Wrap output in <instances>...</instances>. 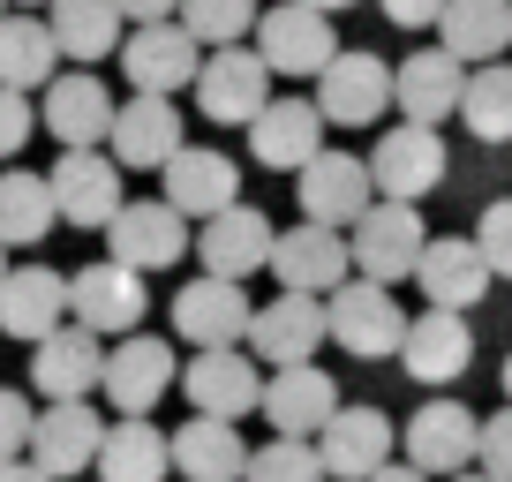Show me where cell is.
<instances>
[{
    "label": "cell",
    "instance_id": "6da1fadb",
    "mask_svg": "<svg viewBox=\"0 0 512 482\" xmlns=\"http://www.w3.org/2000/svg\"><path fill=\"white\" fill-rule=\"evenodd\" d=\"M294 196H302V219L339 226V234H354V226H362L369 211L384 204V189H377V174H369V159H354V151H317V159L294 174Z\"/></svg>",
    "mask_w": 512,
    "mask_h": 482
},
{
    "label": "cell",
    "instance_id": "7a4b0ae2",
    "mask_svg": "<svg viewBox=\"0 0 512 482\" xmlns=\"http://www.w3.org/2000/svg\"><path fill=\"white\" fill-rule=\"evenodd\" d=\"M407 467H422L430 482H452L467 467H482V415H467L460 400H422L400 430Z\"/></svg>",
    "mask_w": 512,
    "mask_h": 482
},
{
    "label": "cell",
    "instance_id": "3957f363",
    "mask_svg": "<svg viewBox=\"0 0 512 482\" xmlns=\"http://www.w3.org/2000/svg\"><path fill=\"white\" fill-rule=\"evenodd\" d=\"M354 279H377V287H400V279L422 272V249H430V226H422V204H392L384 196L362 226H354Z\"/></svg>",
    "mask_w": 512,
    "mask_h": 482
},
{
    "label": "cell",
    "instance_id": "277c9868",
    "mask_svg": "<svg viewBox=\"0 0 512 482\" xmlns=\"http://www.w3.org/2000/svg\"><path fill=\"white\" fill-rule=\"evenodd\" d=\"M196 249L189 211H174L166 196H128V211L106 226V257L128 264V272H166Z\"/></svg>",
    "mask_w": 512,
    "mask_h": 482
},
{
    "label": "cell",
    "instance_id": "5b68a950",
    "mask_svg": "<svg viewBox=\"0 0 512 482\" xmlns=\"http://www.w3.org/2000/svg\"><path fill=\"white\" fill-rule=\"evenodd\" d=\"M256 53L272 61V76H324L347 46H339V31H332L324 8L279 0V8H264V23H256Z\"/></svg>",
    "mask_w": 512,
    "mask_h": 482
},
{
    "label": "cell",
    "instance_id": "8992f818",
    "mask_svg": "<svg viewBox=\"0 0 512 482\" xmlns=\"http://www.w3.org/2000/svg\"><path fill=\"white\" fill-rule=\"evenodd\" d=\"M317 106L332 129H369V121H384V106H400V68H384L369 46H347L317 76Z\"/></svg>",
    "mask_w": 512,
    "mask_h": 482
},
{
    "label": "cell",
    "instance_id": "52a82bcc",
    "mask_svg": "<svg viewBox=\"0 0 512 482\" xmlns=\"http://www.w3.org/2000/svg\"><path fill=\"white\" fill-rule=\"evenodd\" d=\"M324 339H332V302H324V294H287L279 287L272 302L256 309L249 354L272 362V370H302V362H317Z\"/></svg>",
    "mask_w": 512,
    "mask_h": 482
},
{
    "label": "cell",
    "instance_id": "ba28073f",
    "mask_svg": "<svg viewBox=\"0 0 512 482\" xmlns=\"http://www.w3.org/2000/svg\"><path fill=\"white\" fill-rule=\"evenodd\" d=\"M196 106H204V121H219V129H256V113L272 106V61L256 46L211 53L204 76H196Z\"/></svg>",
    "mask_w": 512,
    "mask_h": 482
},
{
    "label": "cell",
    "instance_id": "9c48e42d",
    "mask_svg": "<svg viewBox=\"0 0 512 482\" xmlns=\"http://www.w3.org/2000/svg\"><path fill=\"white\" fill-rule=\"evenodd\" d=\"M181 392H189L196 415H219V422L264 415V362L249 347H204L181 370Z\"/></svg>",
    "mask_w": 512,
    "mask_h": 482
},
{
    "label": "cell",
    "instance_id": "30bf717a",
    "mask_svg": "<svg viewBox=\"0 0 512 482\" xmlns=\"http://www.w3.org/2000/svg\"><path fill=\"white\" fill-rule=\"evenodd\" d=\"M272 279H279L287 294H324V302H332V294L354 279V241L339 234V226L302 219V226H287V234H279Z\"/></svg>",
    "mask_w": 512,
    "mask_h": 482
},
{
    "label": "cell",
    "instance_id": "8fae6325",
    "mask_svg": "<svg viewBox=\"0 0 512 482\" xmlns=\"http://www.w3.org/2000/svg\"><path fill=\"white\" fill-rule=\"evenodd\" d=\"M407 309L392 302V287H377V279H347V287L332 294V339L354 354V362H384V354L407 347Z\"/></svg>",
    "mask_w": 512,
    "mask_h": 482
},
{
    "label": "cell",
    "instance_id": "7c38bea8",
    "mask_svg": "<svg viewBox=\"0 0 512 482\" xmlns=\"http://www.w3.org/2000/svg\"><path fill=\"white\" fill-rule=\"evenodd\" d=\"M61 324H76V279L53 272V264H16L8 287H0V332L38 347V339H53Z\"/></svg>",
    "mask_w": 512,
    "mask_h": 482
},
{
    "label": "cell",
    "instance_id": "4fadbf2b",
    "mask_svg": "<svg viewBox=\"0 0 512 482\" xmlns=\"http://www.w3.org/2000/svg\"><path fill=\"white\" fill-rule=\"evenodd\" d=\"M174 332H181V339H196V354H204V347H249V332H256V302L241 294V279H211V272H196L189 287L174 294Z\"/></svg>",
    "mask_w": 512,
    "mask_h": 482
},
{
    "label": "cell",
    "instance_id": "5bb4252c",
    "mask_svg": "<svg viewBox=\"0 0 512 482\" xmlns=\"http://www.w3.org/2000/svg\"><path fill=\"white\" fill-rule=\"evenodd\" d=\"M204 61L211 53L189 38V23H136L128 46H121V76L136 83V91H151V98H174L181 83H196Z\"/></svg>",
    "mask_w": 512,
    "mask_h": 482
},
{
    "label": "cell",
    "instance_id": "9a60e30c",
    "mask_svg": "<svg viewBox=\"0 0 512 482\" xmlns=\"http://www.w3.org/2000/svg\"><path fill=\"white\" fill-rule=\"evenodd\" d=\"M128 166L113 159V151H61V166H53V196H61V219L83 226V234H106L113 219L128 211V189H121Z\"/></svg>",
    "mask_w": 512,
    "mask_h": 482
},
{
    "label": "cell",
    "instance_id": "2e32d148",
    "mask_svg": "<svg viewBox=\"0 0 512 482\" xmlns=\"http://www.w3.org/2000/svg\"><path fill=\"white\" fill-rule=\"evenodd\" d=\"M181 385V362L159 332H128L121 347L106 354V407L113 415H151L166 392Z\"/></svg>",
    "mask_w": 512,
    "mask_h": 482
},
{
    "label": "cell",
    "instance_id": "e0dca14e",
    "mask_svg": "<svg viewBox=\"0 0 512 482\" xmlns=\"http://www.w3.org/2000/svg\"><path fill=\"white\" fill-rule=\"evenodd\" d=\"M113 98H106V83L91 76V68H68V76H53L46 83V98H38V121H46V136L61 151H98L113 136Z\"/></svg>",
    "mask_w": 512,
    "mask_h": 482
},
{
    "label": "cell",
    "instance_id": "ac0fdd59",
    "mask_svg": "<svg viewBox=\"0 0 512 482\" xmlns=\"http://www.w3.org/2000/svg\"><path fill=\"white\" fill-rule=\"evenodd\" d=\"M106 354L113 347L91 324H61L53 339L31 347V385L46 392V400H91V392H106Z\"/></svg>",
    "mask_w": 512,
    "mask_h": 482
},
{
    "label": "cell",
    "instance_id": "d6986e66",
    "mask_svg": "<svg viewBox=\"0 0 512 482\" xmlns=\"http://www.w3.org/2000/svg\"><path fill=\"white\" fill-rule=\"evenodd\" d=\"M369 174L392 204H422V196L445 181V136L422 129V121H400V129H384L377 151H369Z\"/></svg>",
    "mask_w": 512,
    "mask_h": 482
},
{
    "label": "cell",
    "instance_id": "ffe728a7",
    "mask_svg": "<svg viewBox=\"0 0 512 482\" xmlns=\"http://www.w3.org/2000/svg\"><path fill=\"white\" fill-rule=\"evenodd\" d=\"M106 430H113V422L98 415L91 400H46V415H38V437H31V460L46 467L53 482L91 475L98 452H106Z\"/></svg>",
    "mask_w": 512,
    "mask_h": 482
},
{
    "label": "cell",
    "instance_id": "44dd1931",
    "mask_svg": "<svg viewBox=\"0 0 512 482\" xmlns=\"http://www.w3.org/2000/svg\"><path fill=\"white\" fill-rule=\"evenodd\" d=\"M106 151L121 166H136V174H151V166H174L181 151H189V136H181V113H174V98H151V91H136L121 113H113V136H106Z\"/></svg>",
    "mask_w": 512,
    "mask_h": 482
},
{
    "label": "cell",
    "instance_id": "7402d4cb",
    "mask_svg": "<svg viewBox=\"0 0 512 482\" xmlns=\"http://www.w3.org/2000/svg\"><path fill=\"white\" fill-rule=\"evenodd\" d=\"M339 385L332 370H317V362H302V370H272V385H264V422H272V437H309L317 445L324 430H332L339 415Z\"/></svg>",
    "mask_w": 512,
    "mask_h": 482
},
{
    "label": "cell",
    "instance_id": "603a6c76",
    "mask_svg": "<svg viewBox=\"0 0 512 482\" xmlns=\"http://www.w3.org/2000/svg\"><path fill=\"white\" fill-rule=\"evenodd\" d=\"M272 249H279V234H272V219H264L256 204H234V211H219V219L196 226V257H204L211 279H249V272H264V264H272Z\"/></svg>",
    "mask_w": 512,
    "mask_h": 482
},
{
    "label": "cell",
    "instance_id": "cb8c5ba5",
    "mask_svg": "<svg viewBox=\"0 0 512 482\" xmlns=\"http://www.w3.org/2000/svg\"><path fill=\"white\" fill-rule=\"evenodd\" d=\"M415 287L430 294V309H475L482 294L497 287V272H490V257H482L475 234H430Z\"/></svg>",
    "mask_w": 512,
    "mask_h": 482
},
{
    "label": "cell",
    "instance_id": "d4e9b609",
    "mask_svg": "<svg viewBox=\"0 0 512 482\" xmlns=\"http://www.w3.org/2000/svg\"><path fill=\"white\" fill-rule=\"evenodd\" d=\"M467 362H475V332H467V309H422L407 324V347H400V370L415 385H460Z\"/></svg>",
    "mask_w": 512,
    "mask_h": 482
},
{
    "label": "cell",
    "instance_id": "484cf974",
    "mask_svg": "<svg viewBox=\"0 0 512 482\" xmlns=\"http://www.w3.org/2000/svg\"><path fill=\"white\" fill-rule=\"evenodd\" d=\"M68 279H76V324H91L98 339H128L144 324V272L98 257V264H83V272H68Z\"/></svg>",
    "mask_w": 512,
    "mask_h": 482
},
{
    "label": "cell",
    "instance_id": "4316f807",
    "mask_svg": "<svg viewBox=\"0 0 512 482\" xmlns=\"http://www.w3.org/2000/svg\"><path fill=\"white\" fill-rule=\"evenodd\" d=\"M467 76H475V68H467L460 53H445V46L407 53L400 61V121H422V129L452 121V113L467 106Z\"/></svg>",
    "mask_w": 512,
    "mask_h": 482
},
{
    "label": "cell",
    "instance_id": "83f0119b",
    "mask_svg": "<svg viewBox=\"0 0 512 482\" xmlns=\"http://www.w3.org/2000/svg\"><path fill=\"white\" fill-rule=\"evenodd\" d=\"M249 151H256V166H272V174H302L324 151V106L317 98H272L249 129Z\"/></svg>",
    "mask_w": 512,
    "mask_h": 482
},
{
    "label": "cell",
    "instance_id": "f1b7e54d",
    "mask_svg": "<svg viewBox=\"0 0 512 482\" xmlns=\"http://www.w3.org/2000/svg\"><path fill=\"white\" fill-rule=\"evenodd\" d=\"M317 452L332 482H369L392 467V422H384V407H339L332 430L317 437Z\"/></svg>",
    "mask_w": 512,
    "mask_h": 482
},
{
    "label": "cell",
    "instance_id": "f546056e",
    "mask_svg": "<svg viewBox=\"0 0 512 482\" xmlns=\"http://www.w3.org/2000/svg\"><path fill=\"white\" fill-rule=\"evenodd\" d=\"M159 181H166V204H174V211H189L196 226L241 204V166L226 159V151H211V144H189V151H181V159L166 166Z\"/></svg>",
    "mask_w": 512,
    "mask_h": 482
},
{
    "label": "cell",
    "instance_id": "4dcf8cb0",
    "mask_svg": "<svg viewBox=\"0 0 512 482\" xmlns=\"http://www.w3.org/2000/svg\"><path fill=\"white\" fill-rule=\"evenodd\" d=\"M249 460H256V445L219 415H189L174 430V475L181 482H249Z\"/></svg>",
    "mask_w": 512,
    "mask_h": 482
},
{
    "label": "cell",
    "instance_id": "1f68e13d",
    "mask_svg": "<svg viewBox=\"0 0 512 482\" xmlns=\"http://www.w3.org/2000/svg\"><path fill=\"white\" fill-rule=\"evenodd\" d=\"M46 23H53V38H61V53L76 68H98L106 53L128 46V31H136V23L121 16V0H53Z\"/></svg>",
    "mask_w": 512,
    "mask_h": 482
},
{
    "label": "cell",
    "instance_id": "d6a6232c",
    "mask_svg": "<svg viewBox=\"0 0 512 482\" xmlns=\"http://www.w3.org/2000/svg\"><path fill=\"white\" fill-rule=\"evenodd\" d=\"M174 475V430H159L151 415H121L98 452V482H166Z\"/></svg>",
    "mask_w": 512,
    "mask_h": 482
},
{
    "label": "cell",
    "instance_id": "836d02e7",
    "mask_svg": "<svg viewBox=\"0 0 512 482\" xmlns=\"http://www.w3.org/2000/svg\"><path fill=\"white\" fill-rule=\"evenodd\" d=\"M61 38H53V23L46 16H31V8H16V16L0 23V83H8V91H46L53 76H61Z\"/></svg>",
    "mask_w": 512,
    "mask_h": 482
},
{
    "label": "cell",
    "instance_id": "e575fe53",
    "mask_svg": "<svg viewBox=\"0 0 512 482\" xmlns=\"http://www.w3.org/2000/svg\"><path fill=\"white\" fill-rule=\"evenodd\" d=\"M437 46L460 53L467 68H490L512 53V0H452L437 23Z\"/></svg>",
    "mask_w": 512,
    "mask_h": 482
},
{
    "label": "cell",
    "instance_id": "d590c367",
    "mask_svg": "<svg viewBox=\"0 0 512 482\" xmlns=\"http://www.w3.org/2000/svg\"><path fill=\"white\" fill-rule=\"evenodd\" d=\"M61 226V196H53V174H0V241L8 249H38V241Z\"/></svg>",
    "mask_w": 512,
    "mask_h": 482
},
{
    "label": "cell",
    "instance_id": "8d00e7d4",
    "mask_svg": "<svg viewBox=\"0 0 512 482\" xmlns=\"http://www.w3.org/2000/svg\"><path fill=\"white\" fill-rule=\"evenodd\" d=\"M475 144H512V61H490L467 76V106H460Z\"/></svg>",
    "mask_w": 512,
    "mask_h": 482
},
{
    "label": "cell",
    "instance_id": "74e56055",
    "mask_svg": "<svg viewBox=\"0 0 512 482\" xmlns=\"http://www.w3.org/2000/svg\"><path fill=\"white\" fill-rule=\"evenodd\" d=\"M174 23H189L196 46L226 53V46H241V38H256L264 8H256V0H181V16H174Z\"/></svg>",
    "mask_w": 512,
    "mask_h": 482
},
{
    "label": "cell",
    "instance_id": "f35d334b",
    "mask_svg": "<svg viewBox=\"0 0 512 482\" xmlns=\"http://www.w3.org/2000/svg\"><path fill=\"white\" fill-rule=\"evenodd\" d=\"M249 482H324V452L309 437H272V445H256Z\"/></svg>",
    "mask_w": 512,
    "mask_h": 482
},
{
    "label": "cell",
    "instance_id": "ab89813d",
    "mask_svg": "<svg viewBox=\"0 0 512 482\" xmlns=\"http://www.w3.org/2000/svg\"><path fill=\"white\" fill-rule=\"evenodd\" d=\"M31 437H38V415H31V392L0 385V460H31Z\"/></svg>",
    "mask_w": 512,
    "mask_h": 482
},
{
    "label": "cell",
    "instance_id": "60d3db41",
    "mask_svg": "<svg viewBox=\"0 0 512 482\" xmlns=\"http://www.w3.org/2000/svg\"><path fill=\"white\" fill-rule=\"evenodd\" d=\"M475 241H482V257H490V272L512 279V196H497V204L475 219Z\"/></svg>",
    "mask_w": 512,
    "mask_h": 482
},
{
    "label": "cell",
    "instance_id": "b9f144b4",
    "mask_svg": "<svg viewBox=\"0 0 512 482\" xmlns=\"http://www.w3.org/2000/svg\"><path fill=\"white\" fill-rule=\"evenodd\" d=\"M38 129H46V121H38V113H31V98H23V91H8V83H0V159H16V151L31 144Z\"/></svg>",
    "mask_w": 512,
    "mask_h": 482
},
{
    "label": "cell",
    "instance_id": "7bdbcfd3",
    "mask_svg": "<svg viewBox=\"0 0 512 482\" xmlns=\"http://www.w3.org/2000/svg\"><path fill=\"white\" fill-rule=\"evenodd\" d=\"M482 467L512 482V400L497 407V415H482Z\"/></svg>",
    "mask_w": 512,
    "mask_h": 482
},
{
    "label": "cell",
    "instance_id": "ee69618b",
    "mask_svg": "<svg viewBox=\"0 0 512 482\" xmlns=\"http://www.w3.org/2000/svg\"><path fill=\"white\" fill-rule=\"evenodd\" d=\"M452 0H377L384 23H400V31H430V23H445Z\"/></svg>",
    "mask_w": 512,
    "mask_h": 482
},
{
    "label": "cell",
    "instance_id": "f6af8a7d",
    "mask_svg": "<svg viewBox=\"0 0 512 482\" xmlns=\"http://www.w3.org/2000/svg\"><path fill=\"white\" fill-rule=\"evenodd\" d=\"M121 16H128V23H174L181 0H121Z\"/></svg>",
    "mask_w": 512,
    "mask_h": 482
},
{
    "label": "cell",
    "instance_id": "bcb514c9",
    "mask_svg": "<svg viewBox=\"0 0 512 482\" xmlns=\"http://www.w3.org/2000/svg\"><path fill=\"white\" fill-rule=\"evenodd\" d=\"M0 482H53L38 460H0Z\"/></svg>",
    "mask_w": 512,
    "mask_h": 482
},
{
    "label": "cell",
    "instance_id": "7dc6e473",
    "mask_svg": "<svg viewBox=\"0 0 512 482\" xmlns=\"http://www.w3.org/2000/svg\"><path fill=\"white\" fill-rule=\"evenodd\" d=\"M369 482H430V475H422V467H407V460H400V467H384V475H369Z\"/></svg>",
    "mask_w": 512,
    "mask_h": 482
},
{
    "label": "cell",
    "instance_id": "c3c4849f",
    "mask_svg": "<svg viewBox=\"0 0 512 482\" xmlns=\"http://www.w3.org/2000/svg\"><path fill=\"white\" fill-rule=\"evenodd\" d=\"M452 482H505V475H490V467H467V475H452Z\"/></svg>",
    "mask_w": 512,
    "mask_h": 482
},
{
    "label": "cell",
    "instance_id": "681fc988",
    "mask_svg": "<svg viewBox=\"0 0 512 482\" xmlns=\"http://www.w3.org/2000/svg\"><path fill=\"white\" fill-rule=\"evenodd\" d=\"M309 8H324V16H339V8H354V0H309Z\"/></svg>",
    "mask_w": 512,
    "mask_h": 482
},
{
    "label": "cell",
    "instance_id": "f907efd6",
    "mask_svg": "<svg viewBox=\"0 0 512 482\" xmlns=\"http://www.w3.org/2000/svg\"><path fill=\"white\" fill-rule=\"evenodd\" d=\"M8 272H16V264H8V241H0V287H8Z\"/></svg>",
    "mask_w": 512,
    "mask_h": 482
},
{
    "label": "cell",
    "instance_id": "816d5d0a",
    "mask_svg": "<svg viewBox=\"0 0 512 482\" xmlns=\"http://www.w3.org/2000/svg\"><path fill=\"white\" fill-rule=\"evenodd\" d=\"M497 377H505V400H512V354H505V370H497Z\"/></svg>",
    "mask_w": 512,
    "mask_h": 482
},
{
    "label": "cell",
    "instance_id": "f5cc1de1",
    "mask_svg": "<svg viewBox=\"0 0 512 482\" xmlns=\"http://www.w3.org/2000/svg\"><path fill=\"white\" fill-rule=\"evenodd\" d=\"M8 16H16V0H0V23H8Z\"/></svg>",
    "mask_w": 512,
    "mask_h": 482
},
{
    "label": "cell",
    "instance_id": "db71d44e",
    "mask_svg": "<svg viewBox=\"0 0 512 482\" xmlns=\"http://www.w3.org/2000/svg\"><path fill=\"white\" fill-rule=\"evenodd\" d=\"M16 8H53V0H16Z\"/></svg>",
    "mask_w": 512,
    "mask_h": 482
}]
</instances>
